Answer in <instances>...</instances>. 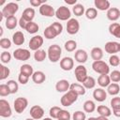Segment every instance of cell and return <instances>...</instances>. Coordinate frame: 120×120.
<instances>
[{"instance_id": "cell-1", "label": "cell", "mask_w": 120, "mask_h": 120, "mask_svg": "<svg viewBox=\"0 0 120 120\" xmlns=\"http://www.w3.org/2000/svg\"><path fill=\"white\" fill-rule=\"evenodd\" d=\"M47 54H48V57H49L51 62L56 63L60 60V57H61V54H62V49L59 45L52 44L49 47Z\"/></svg>"}, {"instance_id": "cell-2", "label": "cell", "mask_w": 120, "mask_h": 120, "mask_svg": "<svg viewBox=\"0 0 120 120\" xmlns=\"http://www.w3.org/2000/svg\"><path fill=\"white\" fill-rule=\"evenodd\" d=\"M92 68L95 72H97L100 75H108L110 72L109 65L102 60L94 61L92 64Z\"/></svg>"}, {"instance_id": "cell-3", "label": "cell", "mask_w": 120, "mask_h": 120, "mask_svg": "<svg viewBox=\"0 0 120 120\" xmlns=\"http://www.w3.org/2000/svg\"><path fill=\"white\" fill-rule=\"evenodd\" d=\"M77 99H78V95L74 91L68 90L61 98L60 101H61V105H63L65 107H68V106L72 105L75 101H77Z\"/></svg>"}, {"instance_id": "cell-4", "label": "cell", "mask_w": 120, "mask_h": 120, "mask_svg": "<svg viewBox=\"0 0 120 120\" xmlns=\"http://www.w3.org/2000/svg\"><path fill=\"white\" fill-rule=\"evenodd\" d=\"M19 10V6L17 3H14V2H9L8 4H6L4 6V8H2V11L1 13L3 14L4 17L8 18V17H11V16H14V14Z\"/></svg>"}, {"instance_id": "cell-5", "label": "cell", "mask_w": 120, "mask_h": 120, "mask_svg": "<svg viewBox=\"0 0 120 120\" xmlns=\"http://www.w3.org/2000/svg\"><path fill=\"white\" fill-rule=\"evenodd\" d=\"M55 17L60 21H68L71 19V11L68 8L61 6L55 10Z\"/></svg>"}, {"instance_id": "cell-6", "label": "cell", "mask_w": 120, "mask_h": 120, "mask_svg": "<svg viewBox=\"0 0 120 120\" xmlns=\"http://www.w3.org/2000/svg\"><path fill=\"white\" fill-rule=\"evenodd\" d=\"M13 56H14V58L16 60H19V61H26V60H28L31 57V52L27 49L19 48V49H16L13 52Z\"/></svg>"}, {"instance_id": "cell-7", "label": "cell", "mask_w": 120, "mask_h": 120, "mask_svg": "<svg viewBox=\"0 0 120 120\" xmlns=\"http://www.w3.org/2000/svg\"><path fill=\"white\" fill-rule=\"evenodd\" d=\"M74 74H75V77H76V80L79 82H83L86 78L88 77L87 75V69L84 66L82 65H79L75 68V71H74Z\"/></svg>"}, {"instance_id": "cell-8", "label": "cell", "mask_w": 120, "mask_h": 120, "mask_svg": "<svg viewBox=\"0 0 120 120\" xmlns=\"http://www.w3.org/2000/svg\"><path fill=\"white\" fill-rule=\"evenodd\" d=\"M14 110L16 112L18 113H22L28 106V100L27 98H22V97H20V98H17L15 100H14Z\"/></svg>"}, {"instance_id": "cell-9", "label": "cell", "mask_w": 120, "mask_h": 120, "mask_svg": "<svg viewBox=\"0 0 120 120\" xmlns=\"http://www.w3.org/2000/svg\"><path fill=\"white\" fill-rule=\"evenodd\" d=\"M79 30H80L79 21L74 19V18L69 19L67 22V32L69 35H75L79 32Z\"/></svg>"}, {"instance_id": "cell-10", "label": "cell", "mask_w": 120, "mask_h": 120, "mask_svg": "<svg viewBox=\"0 0 120 120\" xmlns=\"http://www.w3.org/2000/svg\"><path fill=\"white\" fill-rule=\"evenodd\" d=\"M12 111L9 103L6 99H0V116L1 117H10Z\"/></svg>"}, {"instance_id": "cell-11", "label": "cell", "mask_w": 120, "mask_h": 120, "mask_svg": "<svg viewBox=\"0 0 120 120\" xmlns=\"http://www.w3.org/2000/svg\"><path fill=\"white\" fill-rule=\"evenodd\" d=\"M43 45V38L41 36H34L33 38H31V39L29 40V48L32 51H38L39 50V48Z\"/></svg>"}, {"instance_id": "cell-12", "label": "cell", "mask_w": 120, "mask_h": 120, "mask_svg": "<svg viewBox=\"0 0 120 120\" xmlns=\"http://www.w3.org/2000/svg\"><path fill=\"white\" fill-rule=\"evenodd\" d=\"M30 115L35 120L41 119L43 117V115H44V110L39 105H34L30 109Z\"/></svg>"}, {"instance_id": "cell-13", "label": "cell", "mask_w": 120, "mask_h": 120, "mask_svg": "<svg viewBox=\"0 0 120 120\" xmlns=\"http://www.w3.org/2000/svg\"><path fill=\"white\" fill-rule=\"evenodd\" d=\"M39 13L44 16V17H52V16H55V10L54 8L48 5V4H43L41 7H39Z\"/></svg>"}, {"instance_id": "cell-14", "label": "cell", "mask_w": 120, "mask_h": 120, "mask_svg": "<svg viewBox=\"0 0 120 120\" xmlns=\"http://www.w3.org/2000/svg\"><path fill=\"white\" fill-rule=\"evenodd\" d=\"M60 68L65 71H69L74 68V60L71 57H64L60 60Z\"/></svg>"}, {"instance_id": "cell-15", "label": "cell", "mask_w": 120, "mask_h": 120, "mask_svg": "<svg viewBox=\"0 0 120 120\" xmlns=\"http://www.w3.org/2000/svg\"><path fill=\"white\" fill-rule=\"evenodd\" d=\"M105 52L110 54H114L119 52V43L116 41H108L105 44Z\"/></svg>"}, {"instance_id": "cell-16", "label": "cell", "mask_w": 120, "mask_h": 120, "mask_svg": "<svg viewBox=\"0 0 120 120\" xmlns=\"http://www.w3.org/2000/svg\"><path fill=\"white\" fill-rule=\"evenodd\" d=\"M74 58L75 60L80 63V64H83L87 61L88 59V54L86 52V51L82 50V49H80V50H77L75 52V54H74Z\"/></svg>"}, {"instance_id": "cell-17", "label": "cell", "mask_w": 120, "mask_h": 120, "mask_svg": "<svg viewBox=\"0 0 120 120\" xmlns=\"http://www.w3.org/2000/svg\"><path fill=\"white\" fill-rule=\"evenodd\" d=\"M93 98L98 102H102L107 98V92L103 88H97L93 92Z\"/></svg>"}, {"instance_id": "cell-18", "label": "cell", "mask_w": 120, "mask_h": 120, "mask_svg": "<svg viewBox=\"0 0 120 120\" xmlns=\"http://www.w3.org/2000/svg\"><path fill=\"white\" fill-rule=\"evenodd\" d=\"M70 88V84L68 80H60L55 84V89L57 92H68Z\"/></svg>"}, {"instance_id": "cell-19", "label": "cell", "mask_w": 120, "mask_h": 120, "mask_svg": "<svg viewBox=\"0 0 120 120\" xmlns=\"http://www.w3.org/2000/svg\"><path fill=\"white\" fill-rule=\"evenodd\" d=\"M107 18L112 22L117 21L120 18V10L117 8H110L107 10Z\"/></svg>"}, {"instance_id": "cell-20", "label": "cell", "mask_w": 120, "mask_h": 120, "mask_svg": "<svg viewBox=\"0 0 120 120\" xmlns=\"http://www.w3.org/2000/svg\"><path fill=\"white\" fill-rule=\"evenodd\" d=\"M32 80H33V82H34L35 83L40 84V83H42V82H45V80H46V75H45L44 72H42V71H40V70H38V71H35V72L33 73V75H32Z\"/></svg>"}, {"instance_id": "cell-21", "label": "cell", "mask_w": 120, "mask_h": 120, "mask_svg": "<svg viewBox=\"0 0 120 120\" xmlns=\"http://www.w3.org/2000/svg\"><path fill=\"white\" fill-rule=\"evenodd\" d=\"M94 4H95L96 8H98V10H101V11L108 10L111 6V4L108 0H95Z\"/></svg>"}, {"instance_id": "cell-22", "label": "cell", "mask_w": 120, "mask_h": 120, "mask_svg": "<svg viewBox=\"0 0 120 120\" xmlns=\"http://www.w3.org/2000/svg\"><path fill=\"white\" fill-rule=\"evenodd\" d=\"M24 40H25L24 35H23L22 32H21V31H16V32L13 34V36H12V42H13L15 45H18V46L22 45V44L24 43Z\"/></svg>"}, {"instance_id": "cell-23", "label": "cell", "mask_w": 120, "mask_h": 120, "mask_svg": "<svg viewBox=\"0 0 120 120\" xmlns=\"http://www.w3.org/2000/svg\"><path fill=\"white\" fill-rule=\"evenodd\" d=\"M109 32L113 37L120 38V23L118 22H112L109 25Z\"/></svg>"}, {"instance_id": "cell-24", "label": "cell", "mask_w": 120, "mask_h": 120, "mask_svg": "<svg viewBox=\"0 0 120 120\" xmlns=\"http://www.w3.org/2000/svg\"><path fill=\"white\" fill-rule=\"evenodd\" d=\"M22 17L26 20L27 22H33V19L35 18V9L33 8H27L23 10L22 14Z\"/></svg>"}, {"instance_id": "cell-25", "label": "cell", "mask_w": 120, "mask_h": 120, "mask_svg": "<svg viewBox=\"0 0 120 120\" xmlns=\"http://www.w3.org/2000/svg\"><path fill=\"white\" fill-rule=\"evenodd\" d=\"M91 57L94 61H98L101 60L103 57V51L99 47H95L91 50Z\"/></svg>"}, {"instance_id": "cell-26", "label": "cell", "mask_w": 120, "mask_h": 120, "mask_svg": "<svg viewBox=\"0 0 120 120\" xmlns=\"http://www.w3.org/2000/svg\"><path fill=\"white\" fill-rule=\"evenodd\" d=\"M18 23H19V21L17 20V18H16L15 16H11V17L7 18V19H6V22H5L6 27H7L8 30L14 29V28L17 26Z\"/></svg>"}, {"instance_id": "cell-27", "label": "cell", "mask_w": 120, "mask_h": 120, "mask_svg": "<svg viewBox=\"0 0 120 120\" xmlns=\"http://www.w3.org/2000/svg\"><path fill=\"white\" fill-rule=\"evenodd\" d=\"M69 90H72L74 91L78 96H82L85 94V88L83 85L80 84V83H71L70 84V88Z\"/></svg>"}, {"instance_id": "cell-28", "label": "cell", "mask_w": 120, "mask_h": 120, "mask_svg": "<svg viewBox=\"0 0 120 120\" xmlns=\"http://www.w3.org/2000/svg\"><path fill=\"white\" fill-rule=\"evenodd\" d=\"M98 83L101 87H108L111 84V79L109 75H99L98 78Z\"/></svg>"}, {"instance_id": "cell-29", "label": "cell", "mask_w": 120, "mask_h": 120, "mask_svg": "<svg viewBox=\"0 0 120 120\" xmlns=\"http://www.w3.org/2000/svg\"><path fill=\"white\" fill-rule=\"evenodd\" d=\"M43 34H44L45 38H47V39H53L55 37L58 36L56 31L52 27V25H49L48 27H46Z\"/></svg>"}, {"instance_id": "cell-30", "label": "cell", "mask_w": 120, "mask_h": 120, "mask_svg": "<svg viewBox=\"0 0 120 120\" xmlns=\"http://www.w3.org/2000/svg\"><path fill=\"white\" fill-rule=\"evenodd\" d=\"M120 92V86L117 82H112L107 87V93L111 96H116Z\"/></svg>"}, {"instance_id": "cell-31", "label": "cell", "mask_w": 120, "mask_h": 120, "mask_svg": "<svg viewBox=\"0 0 120 120\" xmlns=\"http://www.w3.org/2000/svg\"><path fill=\"white\" fill-rule=\"evenodd\" d=\"M97 111L98 112L99 115L101 116H105V117H109L112 114V111L109 107L105 106V105H99L97 108Z\"/></svg>"}, {"instance_id": "cell-32", "label": "cell", "mask_w": 120, "mask_h": 120, "mask_svg": "<svg viewBox=\"0 0 120 120\" xmlns=\"http://www.w3.org/2000/svg\"><path fill=\"white\" fill-rule=\"evenodd\" d=\"M20 73H22V74H24V75L30 77V76L33 75L34 69H33V68H32L31 65H29V64H24V65L21 66V68H20Z\"/></svg>"}, {"instance_id": "cell-33", "label": "cell", "mask_w": 120, "mask_h": 120, "mask_svg": "<svg viewBox=\"0 0 120 120\" xmlns=\"http://www.w3.org/2000/svg\"><path fill=\"white\" fill-rule=\"evenodd\" d=\"M47 52L44 51V50H41V49H39V50H38V51H36L35 52V53H34V58H35V60L37 61V62H42V61H44L45 60V58L47 57Z\"/></svg>"}, {"instance_id": "cell-34", "label": "cell", "mask_w": 120, "mask_h": 120, "mask_svg": "<svg viewBox=\"0 0 120 120\" xmlns=\"http://www.w3.org/2000/svg\"><path fill=\"white\" fill-rule=\"evenodd\" d=\"M96 110V104L92 100H86L83 103V111L85 112H93Z\"/></svg>"}, {"instance_id": "cell-35", "label": "cell", "mask_w": 120, "mask_h": 120, "mask_svg": "<svg viewBox=\"0 0 120 120\" xmlns=\"http://www.w3.org/2000/svg\"><path fill=\"white\" fill-rule=\"evenodd\" d=\"M38 29H39V26H38V24L37 22H28V24H27V26H26V28H25V30H26L29 34H36V33L38 31Z\"/></svg>"}, {"instance_id": "cell-36", "label": "cell", "mask_w": 120, "mask_h": 120, "mask_svg": "<svg viewBox=\"0 0 120 120\" xmlns=\"http://www.w3.org/2000/svg\"><path fill=\"white\" fill-rule=\"evenodd\" d=\"M72 12L74 13L75 16H78V17H79V16H82V15L85 12L83 5H82V4H76V5L73 6V8H72Z\"/></svg>"}, {"instance_id": "cell-37", "label": "cell", "mask_w": 120, "mask_h": 120, "mask_svg": "<svg viewBox=\"0 0 120 120\" xmlns=\"http://www.w3.org/2000/svg\"><path fill=\"white\" fill-rule=\"evenodd\" d=\"M85 16L88 20H94L98 17V10L96 8H89L85 10Z\"/></svg>"}, {"instance_id": "cell-38", "label": "cell", "mask_w": 120, "mask_h": 120, "mask_svg": "<svg viewBox=\"0 0 120 120\" xmlns=\"http://www.w3.org/2000/svg\"><path fill=\"white\" fill-rule=\"evenodd\" d=\"M82 85L84 86L85 89H92V88H94L95 85H96V80H95L93 77L88 76V77L86 78V80L82 82Z\"/></svg>"}, {"instance_id": "cell-39", "label": "cell", "mask_w": 120, "mask_h": 120, "mask_svg": "<svg viewBox=\"0 0 120 120\" xmlns=\"http://www.w3.org/2000/svg\"><path fill=\"white\" fill-rule=\"evenodd\" d=\"M64 46H65V50L67 52H73L77 48V42L75 40H73V39H69V40L65 42Z\"/></svg>"}, {"instance_id": "cell-40", "label": "cell", "mask_w": 120, "mask_h": 120, "mask_svg": "<svg viewBox=\"0 0 120 120\" xmlns=\"http://www.w3.org/2000/svg\"><path fill=\"white\" fill-rule=\"evenodd\" d=\"M10 74V69L4 66V65H0V80L3 81L5 79H7Z\"/></svg>"}, {"instance_id": "cell-41", "label": "cell", "mask_w": 120, "mask_h": 120, "mask_svg": "<svg viewBox=\"0 0 120 120\" xmlns=\"http://www.w3.org/2000/svg\"><path fill=\"white\" fill-rule=\"evenodd\" d=\"M7 84H8V88H9L11 94H15V93L18 92V90H19V85H18V82H15L14 80H9V81H8Z\"/></svg>"}, {"instance_id": "cell-42", "label": "cell", "mask_w": 120, "mask_h": 120, "mask_svg": "<svg viewBox=\"0 0 120 120\" xmlns=\"http://www.w3.org/2000/svg\"><path fill=\"white\" fill-rule=\"evenodd\" d=\"M61 110H62V109H61L60 107H58V106H53V107H52V108L50 109V112H49L51 118L58 119V115H59Z\"/></svg>"}, {"instance_id": "cell-43", "label": "cell", "mask_w": 120, "mask_h": 120, "mask_svg": "<svg viewBox=\"0 0 120 120\" xmlns=\"http://www.w3.org/2000/svg\"><path fill=\"white\" fill-rule=\"evenodd\" d=\"M0 59H1V62L4 63V64L9 63L10 60H11V54H10V52H7V51L3 52L1 53Z\"/></svg>"}, {"instance_id": "cell-44", "label": "cell", "mask_w": 120, "mask_h": 120, "mask_svg": "<svg viewBox=\"0 0 120 120\" xmlns=\"http://www.w3.org/2000/svg\"><path fill=\"white\" fill-rule=\"evenodd\" d=\"M109 63L112 67H117L120 65V58L116 54H112L109 58Z\"/></svg>"}, {"instance_id": "cell-45", "label": "cell", "mask_w": 120, "mask_h": 120, "mask_svg": "<svg viewBox=\"0 0 120 120\" xmlns=\"http://www.w3.org/2000/svg\"><path fill=\"white\" fill-rule=\"evenodd\" d=\"M72 119L73 120H85L86 119L85 112L82 111H76L72 115Z\"/></svg>"}, {"instance_id": "cell-46", "label": "cell", "mask_w": 120, "mask_h": 120, "mask_svg": "<svg viewBox=\"0 0 120 120\" xmlns=\"http://www.w3.org/2000/svg\"><path fill=\"white\" fill-rule=\"evenodd\" d=\"M109 76H110L111 81H112L113 82H120V71L119 70H113V71H112Z\"/></svg>"}, {"instance_id": "cell-47", "label": "cell", "mask_w": 120, "mask_h": 120, "mask_svg": "<svg viewBox=\"0 0 120 120\" xmlns=\"http://www.w3.org/2000/svg\"><path fill=\"white\" fill-rule=\"evenodd\" d=\"M0 47L3 49H8L11 47V41L10 39L7 38H2L0 39Z\"/></svg>"}, {"instance_id": "cell-48", "label": "cell", "mask_w": 120, "mask_h": 120, "mask_svg": "<svg viewBox=\"0 0 120 120\" xmlns=\"http://www.w3.org/2000/svg\"><path fill=\"white\" fill-rule=\"evenodd\" d=\"M10 93V90L8 86V84H0V96L1 97H6L8 96Z\"/></svg>"}, {"instance_id": "cell-49", "label": "cell", "mask_w": 120, "mask_h": 120, "mask_svg": "<svg viewBox=\"0 0 120 120\" xmlns=\"http://www.w3.org/2000/svg\"><path fill=\"white\" fill-rule=\"evenodd\" d=\"M70 117H71L70 113L67 110H61V112L58 115V119H60V120H70Z\"/></svg>"}, {"instance_id": "cell-50", "label": "cell", "mask_w": 120, "mask_h": 120, "mask_svg": "<svg viewBox=\"0 0 120 120\" xmlns=\"http://www.w3.org/2000/svg\"><path fill=\"white\" fill-rule=\"evenodd\" d=\"M111 106L112 110L115 109H120V98L119 97H114L111 99Z\"/></svg>"}, {"instance_id": "cell-51", "label": "cell", "mask_w": 120, "mask_h": 120, "mask_svg": "<svg viewBox=\"0 0 120 120\" xmlns=\"http://www.w3.org/2000/svg\"><path fill=\"white\" fill-rule=\"evenodd\" d=\"M51 25H52V27L56 31L57 35H60V34L62 33V31H63V25H62V23H61V22H52Z\"/></svg>"}, {"instance_id": "cell-52", "label": "cell", "mask_w": 120, "mask_h": 120, "mask_svg": "<svg viewBox=\"0 0 120 120\" xmlns=\"http://www.w3.org/2000/svg\"><path fill=\"white\" fill-rule=\"evenodd\" d=\"M18 81L22 84H26L28 82V81H29V77L24 75V74H22V73H20L19 76H18Z\"/></svg>"}, {"instance_id": "cell-53", "label": "cell", "mask_w": 120, "mask_h": 120, "mask_svg": "<svg viewBox=\"0 0 120 120\" xmlns=\"http://www.w3.org/2000/svg\"><path fill=\"white\" fill-rule=\"evenodd\" d=\"M46 3L45 1H40V0H30V5L32 7H41L43 4Z\"/></svg>"}, {"instance_id": "cell-54", "label": "cell", "mask_w": 120, "mask_h": 120, "mask_svg": "<svg viewBox=\"0 0 120 120\" xmlns=\"http://www.w3.org/2000/svg\"><path fill=\"white\" fill-rule=\"evenodd\" d=\"M28 22H27L26 20H24L22 17H21L20 20H19V25H20V27L22 28V29H25V28H26Z\"/></svg>"}, {"instance_id": "cell-55", "label": "cell", "mask_w": 120, "mask_h": 120, "mask_svg": "<svg viewBox=\"0 0 120 120\" xmlns=\"http://www.w3.org/2000/svg\"><path fill=\"white\" fill-rule=\"evenodd\" d=\"M112 113H113L114 116H116V117H120V109L112 110Z\"/></svg>"}, {"instance_id": "cell-56", "label": "cell", "mask_w": 120, "mask_h": 120, "mask_svg": "<svg viewBox=\"0 0 120 120\" xmlns=\"http://www.w3.org/2000/svg\"><path fill=\"white\" fill-rule=\"evenodd\" d=\"M65 3L68 5H76L77 4V0H72V1H68V0H65Z\"/></svg>"}, {"instance_id": "cell-57", "label": "cell", "mask_w": 120, "mask_h": 120, "mask_svg": "<svg viewBox=\"0 0 120 120\" xmlns=\"http://www.w3.org/2000/svg\"><path fill=\"white\" fill-rule=\"evenodd\" d=\"M96 118H97V120H109V119H108V117L101 116V115H99V116H98V117H96Z\"/></svg>"}, {"instance_id": "cell-58", "label": "cell", "mask_w": 120, "mask_h": 120, "mask_svg": "<svg viewBox=\"0 0 120 120\" xmlns=\"http://www.w3.org/2000/svg\"><path fill=\"white\" fill-rule=\"evenodd\" d=\"M87 120H97V118L96 117H89Z\"/></svg>"}, {"instance_id": "cell-59", "label": "cell", "mask_w": 120, "mask_h": 120, "mask_svg": "<svg viewBox=\"0 0 120 120\" xmlns=\"http://www.w3.org/2000/svg\"><path fill=\"white\" fill-rule=\"evenodd\" d=\"M43 120H52V118H50V117H45Z\"/></svg>"}, {"instance_id": "cell-60", "label": "cell", "mask_w": 120, "mask_h": 120, "mask_svg": "<svg viewBox=\"0 0 120 120\" xmlns=\"http://www.w3.org/2000/svg\"><path fill=\"white\" fill-rule=\"evenodd\" d=\"M25 120H35V119H33V118H32V117H31V118H26V119H25Z\"/></svg>"}, {"instance_id": "cell-61", "label": "cell", "mask_w": 120, "mask_h": 120, "mask_svg": "<svg viewBox=\"0 0 120 120\" xmlns=\"http://www.w3.org/2000/svg\"><path fill=\"white\" fill-rule=\"evenodd\" d=\"M119 52H120V43H119Z\"/></svg>"}, {"instance_id": "cell-62", "label": "cell", "mask_w": 120, "mask_h": 120, "mask_svg": "<svg viewBox=\"0 0 120 120\" xmlns=\"http://www.w3.org/2000/svg\"><path fill=\"white\" fill-rule=\"evenodd\" d=\"M57 120H60V119H57Z\"/></svg>"}]
</instances>
